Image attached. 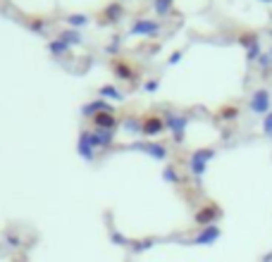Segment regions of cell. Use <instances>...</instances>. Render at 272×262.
<instances>
[{"mask_svg":"<svg viewBox=\"0 0 272 262\" xmlns=\"http://www.w3.org/2000/svg\"><path fill=\"white\" fill-rule=\"evenodd\" d=\"M91 122H93V129H103V131H115V129H117V117H115V112L112 110L93 114Z\"/></svg>","mask_w":272,"mask_h":262,"instance_id":"1","label":"cell"},{"mask_svg":"<svg viewBox=\"0 0 272 262\" xmlns=\"http://www.w3.org/2000/svg\"><path fill=\"white\" fill-rule=\"evenodd\" d=\"M163 129H165V122L160 117H155V114L143 117V122H141V134H143V136H158Z\"/></svg>","mask_w":272,"mask_h":262,"instance_id":"2","label":"cell"},{"mask_svg":"<svg viewBox=\"0 0 272 262\" xmlns=\"http://www.w3.org/2000/svg\"><path fill=\"white\" fill-rule=\"evenodd\" d=\"M77 152L82 155L84 160H93L95 155V148L91 146V138H89V129H82V134H79V143H77Z\"/></svg>","mask_w":272,"mask_h":262,"instance_id":"3","label":"cell"},{"mask_svg":"<svg viewBox=\"0 0 272 262\" xmlns=\"http://www.w3.org/2000/svg\"><path fill=\"white\" fill-rule=\"evenodd\" d=\"M112 74H115L117 79H122V81H132L136 76L134 67H132L129 62H124V60H112Z\"/></svg>","mask_w":272,"mask_h":262,"instance_id":"4","label":"cell"},{"mask_svg":"<svg viewBox=\"0 0 272 262\" xmlns=\"http://www.w3.org/2000/svg\"><path fill=\"white\" fill-rule=\"evenodd\" d=\"M89 138H91L93 148H108L112 143V138H115V134L112 131H103V129H93V131H89Z\"/></svg>","mask_w":272,"mask_h":262,"instance_id":"5","label":"cell"},{"mask_svg":"<svg viewBox=\"0 0 272 262\" xmlns=\"http://www.w3.org/2000/svg\"><path fill=\"white\" fill-rule=\"evenodd\" d=\"M158 31V22H150V19H143V22H136L134 27L129 29L132 36H150Z\"/></svg>","mask_w":272,"mask_h":262,"instance_id":"6","label":"cell"},{"mask_svg":"<svg viewBox=\"0 0 272 262\" xmlns=\"http://www.w3.org/2000/svg\"><path fill=\"white\" fill-rule=\"evenodd\" d=\"M210 155H213V152H210V150L196 152V155L191 157V172H193V174H203L205 162H208V157H210Z\"/></svg>","mask_w":272,"mask_h":262,"instance_id":"7","label":"cell"},{"mask_svg":"<svg viewBox=\"0 0 272 262\" xmlns=\"http://www.w3.org/2000/svg\"><path fill=\"white\" fill-rule=\"evenodd\" d=\"M122 12H124V7L120 5V2H110L108 7L103 10L100 19H103V22H117V19L122 17Z\"/></svg>","mask_w":272,"mask_h":262,"instance_id":"8","label":"cell"},{"mask_svg":"<svg viewBox=\"0 0 272 262\" xmlns=\"http://www.w3.org/2000/svg\"><path fill=\"white\" fill-rule=\"evenodd\" d=\"M110 110V105H108V100H103V98H98L95 103H89V105H84L82 112L86 114V117H93V114H98V112H105Z\"/></svg>","mask_w":272,"mask_h":262,"instance_id":"9","label":"cell"},{"mask_svg":"<svg viewBox=\"0 0 272 262\" xmlns=\"http://www.w3.org/2000/svg\"><path fill=\"white\" fill-rule=\"evenodd\" d=\"M48 50H50L53 57H65L69 53V45L65 41H60V38H55V41L48 43Z\"/></svg>","mask_w":272,"mask_h":262,"instance_id":"10","label":"cell"},{"mask_svg":"<svg viewBox=\"0 0 272 262\" xmlns=\"http://www.w3.org/2000/svg\"><path fill=\"white\" fill-rule=\"evenodd\" d=\"M60 41H65L72 48L74 43H82V34L77 31V29H65V31H60V36H57Z\"/></svg>","mask_w":272,"mask_h":262,"instance_id":"11","label":"cell"},{"mask_svg":"<svg viewBox=\"0 0 272 262\" xmlns=\"http://www.w3.org/2000/svg\"><path fill=\"white\" fill-rule=\"evenodd\" d=\"M220 212H218V207H203V210H201V212H196V222H198V224H208V222H213L215 220V217H218Z\"/></svg>","mask_w":272,"mask_h":262,"instance_id":"12","label":"cell"},{"mask_svg":"<svg viewBox=\"0 0 272 262\" xmlns=\"http://www.w3.org/2000/svg\"><path fill=\"white\" fill-rule=\"evenodd\" d=\"M218 236H220V229H218V226H208L205 231H201V234L196 236V241H193V243H213Z\"/></svg>","mask_w":272,"mask_h":262,"instance_id":"13","label":"cell"},{"mask_svg":"<svg viewBox=\"0 0 272 262\" xmlns=\"http://www.w3.org/2000/svg\"><path fill=\"white\" fill-rule=\"evenodd\" d=\"M136 148H141V150H146L148 155H153V157H158V160H165V148L163 146H158V143H143V146H136Z\"/></svg>","mask_w":272,"mask_h":262,"instance_id":"14","label":"cell"},{"mask_svg":"<svg viewBox=\"0 0 272 262\" xmlns=\"http://www.w3.org/2000/svg\"><path fill=\"white\" fill-rule=\"evenodd\" d=\"M98 96L103 98V100H105V98H112V100H122V93H120L115 86H100V88H98Z\"/></svg>","mask_w":272,"mask_h":262,"instance_id":"15","label":"cell"},{"mask_svg":"<svg viewBox=\"0 0 272 262\" xmlns=\"http://www.w3.org/2000/svg\"><path fill=\"white\" fill-rule=\"evenodd\" d=\"M67 24L72 29H82L89 24V14H69L67 17Z\"/></svg>","mask_w":272,"mask_h":262,"instance_id":"16","label":"cell"},{"mask_svg":"<svg viewBox=\"0 0 272 262\" xmlns=\"http://www.w3.org/2000/svg\"><path fill=\"white\" fill-rule=\"evenodd\" d=\"M253 110H258V112L268 110V93H265V91H258V93L253 96Z\"/></svg>","mask_w":272,"mask_h":262,"instance_id":"17","label":"cell"},{"mask_svg":"<svg viewBox=\"0 0 272 262\" xmlns=\"http://www.w3.org/2000/svg\"><path fill=\"white\" fill-rule=\"evenodd\" d=\"M31 31H36V34H43V31H45V19H41V17H39V19H31Z\"/></svg>","mask_w":272,"mask_h":262,"instance_id":"18","label":"cell"},{"mask_svg":"<svg viewBox=\"0 0 272 262\" xmlns=\"http://www.w3.org/2000/svg\"><path fill=\"white\" fill-rule=\"evenodd\" d=\"M170 2H172V0H155V5H158L155 10H158L160 14H165L167 10H170Z\"/></svg>","mask_w":272,"mask_h":262,"instance_id":"19","label":"cell"},{"mask_svg":"<svg viewBox=\"0 0 272 262\" xmlns=\"http://www.w3.org/2000/svg\"><path fill=\"white\" fill-rule=\"evenodd\" d=\"M163 177H165V181H179V179H177V172H175V167H167Z\"/></svg>","mask_w":272,"mask_h":262,"instance_id":"20","label":"cell"},{"mask_svg":"<svg viewBox=\"0 0 272 262\" xmlns=\"http://www.w3.org/2000/svg\"><path fill=\"white\" fill-rule=\"evenodd\" d=\"M148 246H153V241H141V243H134V250L136 253H141V250H146Z\"/></svg>","mask_w":272,"mask_h":262,"instance_id":"21","label":"cell"},{"mask_svg":"<svg viewBox=\"0 0 272 262\" xmlns=\"http://www.w3.org/2000/svg\"><path fill=\"white\" fill-rule=\"evenodd\" d=\"M158 88V81H148L146 83V91H155Z\"/></svg>","mask_w":272,"mask_h":262,"instance_id":"22","label":"cell"},{"mask_svg":"<svg viewBox=\"0 0 272 262\" xmlns=\"http://www.w3.org/2000/svg\"><path fill=\"white\" fill-rule=\"evenodd\" d=\"M265 131H268V134H272V114H270V117H268V124H265Z\"/></svg>","mask_w":272,"mask_h":262,"instance_id":"23","label":"cell"},{"mask_svg":"<svg viewBox=\"0 0 272 262\" xmlns=\"http://www.w3.org/2000/svg\"><path fill=\"white\" fill-rule=\"evenodd\" d=\"M14 262H22V260H14Z\"/></svg>","mask_w":272,"mask_h":262,"instance_id":"24","label":"cell"}]
</instances>
